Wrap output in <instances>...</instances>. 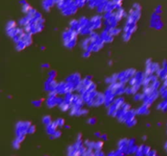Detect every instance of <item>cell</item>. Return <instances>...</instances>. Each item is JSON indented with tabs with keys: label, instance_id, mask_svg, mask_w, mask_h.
<instances>
[{
	"label": "cell",
	"instance_id": "1",
	"mask_svg": "<svg viewBox=\"0 0 167 156\" xmlns=\"http://www.w3.org/2000/svg\"><path fill=\"white\" fill-rule=\"evenodd\" d=\"M62 39H63L65 47L69 49H73L77 45V33L73 30H71L70 29H68L63 33Z\"/></svg>",
	"mask_w": 167,
	"mask_h": 156
},
{
	"label": "cell",
	"instance_id": "2",
	"mask_svg": "<svg viewBox=\"0 0 167 156\" xmlns=\"http://www.w3.org/2000/svg\"><path fill=\"white\" fill-rule=\"evenodd\" d=\"M65 82L67 83V86L69 87L70 92L77 90V89L80 86V84H81V76L78 73L71 74V75L67 77Z\"/></svg>",
	"mask_w": 167,
	"mask_h": 156
},
{
	"label": "cell",
	"instance_id": "3",
	"mask_svg": "<svg viewBox=\"0 0 167 156\" xmlns=\"http://www.w3.org/2000/svg\"><path fill=\"white\" fill-rule=\"evenodd\" d=\"M144 78H145V73L142 72H136L135 75L133 76V77L130 80L129 85L132 86L135 90L138 92L140 87L144 84Z\"/></svg>",
	"mask_w": 167,
	"mask_h": 156
},
{
	"label": "cell",
	"instance_id": "4",
	"mask_svg": "<svg viewBox=\"0 0 167 156\" xmlns=\"http://www.w3.org/2000/svg\"><path fill=\"white\" fill-rule=\"evenodd\" d=\"M135 72H135V69H133V68L127 69V70L122 71V72H119L118 74H116L117 82L125 85L126 83L129 82L130 80L133 77V76L135 75Z\"/></svg>",
	"mask_w": 167,
	"mask_h": 156
},
{
	"label": "cell",
	"instance_id": "5",
	"mask_svg": "<svg viewBox=\"0 0 167 156\" xmlns=\"http://www.w3.org/2000/svg\"><path fill=\"white\" fill-rule=\"evenodd\" d=\"M32 42V35L29 33L25 32L22 38H21V40L18 42H16V49L18 50H22L29 46H30Z\"/></svg>",
	"mask_w": 167,
	"mask_h": 156
},
{
	"label": "cell",
	"instance_id": "6",
	"mask_svg": "<svg viewBox=\"0 0 167 156\" xmlns=\"http://www.w3.org/2000/svg\"><path fill=\"white\" fill-rule=\"evenodd\" d=\"M79 23H80V32L79 33L81 35H90L93 31L92 29V23L91 21L86 19V18H81L79 20Z\"/></svg>",
	"mask_w": 167,
	"mask_h": 156
},
{
	"label": "cell",
	"instance_id": "7",
	"mask_svg": "<svg viewBox=\"0 0 167 156\" xmlns=\"http://www.w3.org/2000/svg\"><path fill=\"white\" fill-rule=\"evenodd\" d=\"M137 29V26H136V23H134V22H130L127 21L126 25L124 27V31H123V35H122V38L123 40L127 42L129 41L130 38H131L132 34L134 33L135 30Z\"/></svg>",
	"mask_w": 167,
	"mask_h": 156
},
{
	"label": "cell",
	"instance_id": "8",
	"mask_svg": "<svg viewBox=\"0 0 167 156\" xmlns=\"http://www.w3.org/2000/svg\"><path fill=\"white\" fill-rule=\"evenodd\" d=\"M141 16V7L139 4H134L132 8L130 9L128 15V20L127 21L130 22H136L139 21Z\"/></svg>",
	"mask_w": 167,
	"mask_h": 156
},
{
	"label": "cell",
	"instance_id": "9",
	"mask_svg": "<svg viewBox=\"0 0 167 156\" xmlns=\"http://www.w3.org/2000/svg\"><path fill=\"white\" fill-rule=\"evenodd\" d=\"M125 103V100L123 98L118 97L117 98L114 102L108 107V114L109 116H115V113L117 112V111L118 110L119 108H121L123 104Z\"/></svg>",
	"mask_w": 167,
	"mask_h": 156
},
{
	"label": "cell",
	"instance_id": "10",
	"mask_svg": "<svg viewBox=\"0 0 167 156\" xmlns=\"http://www.w3.org/2000/svg\"><path fill=\"white\" fill-rule=\"evenodd\" d=\"M30 122L29 121H21L19 122L17 125H16V137H25V135L27 134V131L29 125H30Z\"/></svg>",
	"mask_w": 167,
	"mask_h": 156
},
{
	"label": "cell",
	"instance_id": "11",
	"mask_svg": "<svg viewBox=\"0 0 167 156\" xmlns=\"http://www.w3.org/2000/svg\"><path fill=\"white\" fill-rule=\"evenodd\" d=\"M104 98H105V101H104V105L105 107L108 108L116 99V94H115V91L113 90V86H109L108 89L106 90V91L104 92Z\"/></svg>",
	"mask_w": 167,
	"mask_h": 156
},
{
	"label": "cell",
	"instance_id": "12",
	"mask_svg": "<svg viewBox=\"0 0 167 156\" xmlns=\"http://www.w3.org/2000/svg\"><path fill=\"white\" fill-rule=\"evenodd\" d=\"M143 94V98L142 101L144 104H147L148 106H150L153 101L156 98L157 96V92L156 90H153L152 92H147V93H142Z\"/></svg>",
	"mask_w": 167,
	"mask_h": 156
},
{
	"label": "cell",
	"instance_id": "13",
	"mask_svg": "<svg viewBox=\"0 0 167 156\" xmlns=\"http://www.w3.org/2000/svg\"><path fill=\"white\" fill-rule=\"evenodd\" d=\"M83 105H84V101L81 97V95L74 94L73 101L71 102L70 109H81V108H83Z\"/></svg>",
	"mask_w": 167,
	"mask_h": 156
},
{
	"label": "cell",
	"instance_id": "14",
	"mask_svg": "<svg viewBox=\"0 0 167 156\" xmlns=\"http://www.w3.org/2000/svg\"><path fill=\"white\" fill-rule=\"evenodd\" d=\"M58 102H59V96H57L55 92L50 93L48 98L46 101L47 106L50 108H54L55 106H58Z\"/></svg>",
	"mask_w": 167,
	"mask_h": 156
},
{
	"label": "cell",
	"instance_id": "15",
	"mask_svg": "<svg viewBox=\"0 0 167 156\" xmlns=\"http://www.w3.org/2000/svg\"><path fill=\"white\" fill-rule=\"evenodd\" d=\"M92 83H93V82H92V76H86L84 79H82V80H81L80 86H79V87H78V89H77L78 94L81 95V94L85 91L86 89L92 85Z\"/></svg>",
	"mask_w": 167,
	"mask_h": 156
},
{
	"label": "cell",
	"instance_id": "16",
	"mask_svg": "<svg viewBox=\"0 0 167 156\" xmlns=\"http://www.w3.org/2000/svg\"><path fill=\"white\" fill-rule=\"evenodd\" d=\"M57 85H58V83L55 79L48 77L44 83V89H45L46 91L49 92V93L55 92Z\"/></svg>",
	"mask_w": 167,
	"mask_h": 156
},
{
	"label": "cell",
	"instance_id": "17",
	"mask_svg": "<svg viewBox=\"0 0 167 156\" xmlns=\"http://www.w3.org/2000/svg\"><path fill=\"white\" fill-rule=\"evenodd\" d=\"M77 10V6L76 5L74 1H72L69 5H67L65 7H64L61 11L62 13L65 16H71L73 15Z\"/></svg>",
	"mask_w": 167,
	"mask_h": 156
},
{
	"label": "cell",
	"instance_id": "18",
	"mask_svg": "<svg viewBox=\"0 0 167 156\" xmlns=\"http://www.w3.org/2000/svg\"><path fill=\"white\" fill-rule=\"evenodd\" d=\"M158 71V66L156 64L152 62L151 60H148L146 63L145 75H152L154 72Z\"/></svg>",
	"mask_w": 167,
	"mask_h": 156
},
{
	"label": "cell",
	"instance_id": "19",
	"mask_svg": "<svg viewBox=\"0 0 167 156\" xmlns=\"http://www.w3.org/2000/svg\"><path fill=\"white\" fill-rule=\"evenodd\" d=\"M55 92L56 94H65V95L67 93H69L70 91L69 87L67 86V83L65 81H62V82L58 83Z\"/></svg>",
	"mask_w": 167,
	"mask_h": 156
},
{
	"label": "cell",
	"instance_id": "20",
	"mask_svg": "<svg viewBox=\"0 0 167 156\" xmlns=\"http://www.w3.org/2000/svg\"><path fill=\"white\" fill-rule=\"evenodd\" d=\"M100 36L101 40H102L104 43H109L111 42H113V36L111 34L110 29H108V28H106V29L101 33V34H100Z\"/></svg>",
	"mask_w": 167,
	"mask_h": 156
},
{
	"label": "cell",
	"instance_id": "21",
	"mask_svg": "<svg viewBox=\"0 0 167 156\" xmlns=\"http://www.w3.org/2000/svg\"><path fill=\"white\" fill-rule=\"evenodd\" d=\"M91 23H92L93 30L99 29H100L101 26H102L103 18L100 16H95L91 20Z\"/></svg>",
	"mask_w": 167,
	"mask_h": 156
},
{
	"label": "cell",
	"instance_id": "22",
	"mask_svg": "<svg viewBox=\"0 0 167 156\" xmlns=\"http://www.w3.org/2000/svg\"><path fill=\"white\" fill-rule=\"evenodd\" d=\"M136 115H137L136 110H131V109H130L129 111H127L124 114V116L119 119V121L122 122V123H126V122H127L130 119H132L135 118Z\"/></svg>",
	"mask_w": 167,
	"mask_h": 156
},
{
	"label": "cell",
	"instance_id": "23",
	"mask_svg": "<svg viewBox=\"0 0 167 156\" xmlns=\"http://www.w3.org/2000/svg\"><path fill=\"white\" fill-rule=\"evenodd\" d=\"M130 109V105L128 103H126L125 102L124 104L121 107V108H119L118 110L117 111V112L115 113V116H114V117H116V118L118 119H120L122 118L123 116H124V114L127 112V111H129Z\"/></svg>",
	"mask_w": 167,
	"mask_h": 156
},
{
	"label": "cell",
	"instance_id": "24",
	"mask_svg": "<svg viewBox=\"0 0 167 156\" xmlns=\"http://www.w3.org/2000/svg\"><path fill=\"white\" fill-rule=\"evenodd\" d=\"M104 101H105L104 94L102 93L97 92L96 97L94 98V101H93V107H100L103 104H104Z\"/></svg>",
	"mask_w": 167,
	"mask_h": 156
},
{
	"label": "cell",
	"instance_id": "25",
	"mask_svg": "<svg viewBox=\"0 0 167 156\" xmlns=\"http://www.w3.org/2000/svg\"><path fill=\"white\" fill-rule=\"evenodd\" d=\"M128 146H129V139L124 138V139H122L118 142V150L125 155H126Z\"/></svg>",
	"mask_w": 167,
	"mask_h": 156
},
{
	"label": "cell",
	"instance_id": "26",
	"mask_svg": "<svg viewBox=\"0 0 167 156\" xmlns=\"http://www.w3.org/2000/svg\"><path fill=\"white\" fill-rule=\"evenodd\" d=\"M69 113L71 116H85L88 113V111L84 108L81 109H70Z\"/></svg>",
	"mask_w": 167,
	"mask_h": 156
},
{
	"label": "cell",
	"instance_id": "27",
	"mask_svg": "<svg viewBox=\"0 0 167 156\" xmlns=\"http://www.w3.org/2000/svg\"><path fill=\"white\" fill-rule=\"evenodd\" d=\"M69 29H71V30L74 31V32L77 33L78 34L79 32H80V29H81L79 21L73 20V21L69 23Z\"/></svg>",
	"mask_w": 167,
	"mask_h": 156
},
{
	"label": "cell",
	"instance_id": "28",
	"mask_svg": "<svg viewBox=\"0 0 167 156\" xmlns=\"http://www.w3.org/2000/svg\"><path fill=\"white\" fill-rule=\"evenodd\" d=\"M136 113H137V115H141V116L142 115H148L149 113V106L144 103L136 110Z\"/></svg>",
	"mask_w": 167,
	"mask_h": 156
},
{
	"label": "cell",
	"instance_id": "29",
	"mask_svg": "<svg viewBox=\"0 0 167 156\" xmlns=\"http://www.w3.org/2000/svg\"><path fill=\"white\" fill-rule=\"evenodd\" d=\"M55 3V0H43V7L45 11H50V9L54 6Z\"/></svg>",
	"mask_w": 167,
	"mask_h": 156
},
{
	"label": "cell",
	"instance_id": "30",
	"mask_svg": "<svg viewBox=\"0 0 167 156\" xmlns=\"http://www.w3.org/2000/svg\"><path fill=\"white\" fill-rule=\"evenodd\" d=\"M56 130H57V126L55 124L54 122H52L51 124L47 126V133L50 136H52V135L54 134Z\"/></svg>",
	"mask_w": 167,
	"mask_h": 156
},
{
	"label": "cell",
	"instance_id": "31",
	"mask_svg": "<svg viewBox=\"0 0 167 156\" xmlns=\"http://www.w3.org/2000/svg\"><path fill=\"white\" fill-rule=\"evenodd\" d=\"M104 145V141H94L93 142V151H101Z\"/></svg>",
	"mask_w": 167,
	"mask_h": 156
},
{
	"label": "cell",
	"instance_id": "32",
	"mask_svg": "<svg viewBox=\"0 0 167 156\" xmlns=\"http://www.w3.org/2000/svg\"><path fill=\"white\" fill-rule=\"evenodd\" d=\"M55 124L57 126V128L59 127V128H60V127H64L65 125V121L64 119L62 118H58L56 119L54 121Z\"/></svg>",
	"mask_w": 167,
	"mask_h": 156
},
{
	"label": "cell",
	"instance_id": "33",
	"mask_svg": "<svg viewBox=\"0 0 167 156\" xmlns=\"http://www.w3.org/2000/svg\"><path fill=\"white\" fill-rule=\"evenodd\" d=\"M43 123L44 125H46V126H47L49 124H51L52 123V120H51V116H44L43 118Z\"/></svg>",
	"mask_w": 167,
	"mask_h": 156
},
{
	"label": "cell",
	"instance_id": "34",
	"mask_svg": "<svg viewBox=\"0 0 167 156\" xmlns=\"http://www.w3.org/2000/svg\"><path fill=\"white\" fill-rule=\"evenodd\" d=\"M110 29V33L113 36H116L118 35L119 33H121V29L119 28H113V29Z\"/></svg>",
	"mask_w": 167,
	"mask_h": 156
},
{
	"label": "cell",
	"instance_id": "35",
	"mask_svg": "<svg viewBox=\"0 0 167 156\" xmlns=\"http://www.w3.org/2000/svg\"><path fill=\"white\" fill-rule=\"evenodd\" d=\"M136 123H137V120H136V119L134 118V119H130V120H128V121H127V122H126L125 124H126L128 127H133L134 125L136 124Z\"/></svg>",
	"mask_w": 167,
	"mask_h": 156
},
{
	"label": "cell",
	"instance_id": "36",
	"mask_svg": "<svg viewBox=\"0 0 167 156\" xmlns=\"http://www.w3.org/2000/svg\"><path fill=\"white\" fill-rule=\"evenodd\" d=\"M86 1L87 0H74V3H76V5L77 6V7H81L85 5Z\"/></svg>",
	"mask_w": 167,
	"mask_h": 156
},
{
	"label": "cell",
	"instance_id": "37",
	"mask_svg": "<svg viewBox=\"0 0 167 156\" xmlns=\"http://www.w3.org/2000/svg\"><path fill=\"white\" fill-rule=\"evenodd\" d=\"M142 98H143V94L142 93H136L135 94V96H134V100L135 101H142Z\"/></svg>",
	"mask_w": 167,
	"mask_h": 156
},
{
	"label": "cell",
	"instance_id": "38",
	"mask_svg": "<svg viewBox=\"0 0 167 156\" xmlns=\"http://www.w3.org/2000/svg\"><path fill=\"white\" fill-rule=\"evenodd\" d=\"M35 130H36L35 126H34L33 124H30L29 127V129H28L27 133L28 134H32V133H33L35 132Z\"/></svg>",
	"mask_w": 167,
	"mask_h": 156
},
{
	"label": "cell",
	"instance_id": "39",
	"mask_svg": "<svg viewBox=\"0 0 167 156\" xmlns=\"http://www.w3.org/2000/svg\"><path fill=\"white\" fill-rule=\"evenodd\" d=\"M61 136V132H60V130H56L55 131V133L54 134L52 135V136H51V139H54V138H59V137Z\"/></svg>",
	"mask_w": 167,
	"mask_h": 156
},
{
	"label": "cell",
	"instance_id": "40",
	"mask_svg": "<svg viewBox=\"0 0 167 156\" xmlns=\"http://www.w3.org/2000/svg\"><path fill=\"white\" fill-rule=\"evenodd\" d=\"M56 75H57V73H56V72L55 70H50L48 72V73H47L48 77H50V78H53V79H55V78L56 77Z\"/></svg>",
	"mask_w": 167,
	"mask_h": 156
},
{
	"label": "cell",
	"instance_id": "41",
	"mask_svg": "<svg viewBox=\"0 0 167 156\" xmlns=\"http://www.w3.org/2000/svg\"><path fill=\"white\" fill-rule=\"evenodd\" d=\"M21 141L19 140H17V139H15V141H13V143H12V145H13V147L15 148V149H19L20 148V145H21Z\"/></svg>",
	"mask_w": 167,
	"mask_h": 156
},
{
	"label": "cell",
	"instance_id": "42",
	"mask_svg": "<svg viewBox=\"0 0 167 156\" xmlns=\"http://www.w3.org/2000/svg\"><path fill=\"white\" fill-rule=\"evenodd\" d=\"M42 100H34V101H33L32 104L34 106V107H36V108H39L41 105H42Z\"/></svg>",
	"mask_w": 167,
	"mask_h": 156
},
{
	"label": "cell",
	"instance_id": "43",
	"mask_svg": "<svg viewBox=\"0 0 167 156\" xmlns=\"http://www.w3.org/2000/svg\"><path fill=\"white\" fill-rule=\"evenodd\" d=\"M91 53H92L91 51L85 50L83 51V53H82V56H83L84 58H88V57L91 56Z\"/></svg>",
	"mask_w": 167,
	"mask_h": 156
},
{
	"label": "cell",
	"instance_id": "44",
	"mask_svg": "<svg viewBox=\"0 0 167 156\" xmlns=\"http://www.w3.org/2000/svg\"><path fill=\"white\" fill-rule=\"evenodd\" d=\"M96 119L94 118V117H92V118H90L88 119V124H92V125H94V124H96Z\"/></svg>",
	"mask_w": 167,
	"mask_h": 156
},
{
	"label": "cell",
	"instance_id": "45",
	"mask_svg": "<svg viewBox=\"0 0 167 156\" xmlns=\"http://www.w3.org/2000/svg\"><path fill=\"white\" fill-rule=\"evenodd\" d=\"M93 156H104V154L103 153L102 151H94V155Z\"/></svg>",
	"mask_w": 167,
	"mask_h": 156
},
{
	"label": "cell",
	"instance_id": "46",
	"mask_svg": "<svg viewBox=\"0 0 167 156\" xmlns=\"http://www.w3.org/2000/svg\"><path fill=\"white\" fill-rule=\"evenodd\" d=\"M156 151H152V150H150V151L148 153V155H147V156H156Z\"/></svg>",
	"mask_w": 167,
	"mask_h": 156
},
{
	"label": "cell",
	"instance_id": "47",
	"mask_svg": "<svg viewBox=\"0 0 167 156\" xmlns=\"http://www.w3.org/2000/svg\"><path fill=\"white\" fill-rule=\"evenodd\" d=\"M100 138H101V140H102L103 141H105L108 140V137H107V135L106 134H101Z\"/></svg>",
	"mask_w": 167,
	"mask_h": 156
},
{
	"label": "cell",
	"instance_id": "48",
	"mask_svg": "<svg viewBox=\"0 0 167 156\" xmlns=\"http://www.w3.org/2000/svg\"><path fill=\"white\" fill-rule=\"evenodd\" d=\"M112 1L115 3H118V4H122V0H112Z\"/></svg>",
	"mask_w": 167,
	"mask_h": 156
},
{
	"label": "cell",
	"instance_id": "49",
	"mask_svg": "<svg viewBox=\"0 0 167 156\" xmlns=\"http://www.w3.org/2000/svg\"><path fill=\"white\" fill-rule=\"evenodd\" d=\"M49 64H42V68H49Z\"/></svg>",
	"mask_w": 167,
	"mask_h": 156
},
{
	"label": "cell",
	"instance_id": "50",
	"mask_svg": "<svg viewBox=\"0 0 167 156\" xmlns=\"http://www.w3.org/2000/svg\"><path fill=\"white\" fill-rule=\"evenodd\" d=\"M95 136H96V137H101V133H99V132H97V133H95Z\"/></svg>",
	"mask_w": 167,
	"mask_h": 156
},
{
	"label": "cell",
	"instance_id": "51",
	"mask_svg": "<svg viewBox=\"0 0 167 156\" xmlns=\"http://www.w3.org/2000/svg\"><path fill=\"white\" fill-rule=\"evenodd\" d=\"M65 129H69V126H68V125H65Z\"/></svg>",
	"mask_w": 167,
	"mask_h": 156
},
{
	"label": "cell",
	"instance_id": "52",
	"mask_svg": "<svg viewBox=\"0 0 167 156\" xmlns=\"http://www.w3.org/2000/svg\"><path fill=\"white\" fill-rule=\"evenodd\" d=\"M142 139H143L144 141H145L146 140V136H144V137H142Z\"/></svg>",
	"mask_w": 167,
	"mask_h": 156
},
{
	"label": "cell",
	"instance_id": "53",
	"mask_svg": "<svg viewBox=\"0 0 167 156\" xmlns=\"http://www.w3.org/2000/svg\"><path fill=\"white\" fill-rule=\"evenodd\" d=\"M166 149H167V144H166Z\"/></svg>",
	"mask_w": 167,
	"mask_h": 156
},
{
	"label": "cell",
	"instance_id": "54",
	"mask_svg": "<svg viewBox=\"0 0 167 156\" xmlns=\"http://www.w3.org/2000/svg\"><path fill=\"white\" fill-rule=\"evenodd\" d=\"M46 156H47V155H46Z\"/></svg>",
	"mask_w": 167,
	"mask_h": 156
},
{
	"label": "cell",
	"instance_id": "55",
	"mask_svg": "<svg viewBox=\"0 0 167 156\" xmlns=\"http://www.w3.org/2000/svg\"><path fill=\"white\" fill-rule=\"evenodd\" d=\"M156 156H157V155H156Z\"/></svg>",
	"mask_w": 167,
	"mask_h": 156
},
{
	"label": "cell",
	"instance_id": "56",
	"mask_svg": "<svg viewBox=\"0 0 167 156\" xmlns=\"http://www.w3.org/2000/svg\"></svg>",
	"mask_w": 167,
	"mask_h": 156
}]
</instances>
